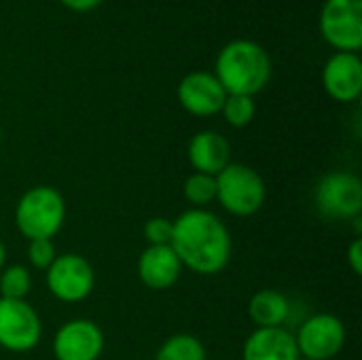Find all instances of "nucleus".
I'll use <instances>...</instances> for the list:
<instances>
[{
    "mask_svg": "<svg viewBox=\"0 0 362 360\" xmlns=\"http://www.w3.org/2000/svg\"><path fill=\"white\" fill-rule=\"evenodd\" d=\"M182 267L197 276L221 274L231 259V236L225 223L210 210L189 208L174 221L170 242Z\"/></svg>",
    "mask_w": 362,
    "mask_h": 360,
    "instance_id": "nucleus-1",
    "label": "nucleus"
},
{
    "mask_svg": "<svg viewBox=\"0 0 362 360\" xmlns=\"http://www.w3.org/2000/svg\"><path fill=\"white\" fill-rule=\"evenodd\" d=\"M214 76L227 93L255 98L269 83L272 59L259 42L238 38L221 49Z\"/></svg>",
    "mask_w": 362,
    "mask_h": 360,
    "instance_id": "nucleus-2",
    "label": "nucleus"
},
{
    "mask_svg": "<svg viewBox=\"0 0 362 360\" xmlns=\"http://www.w3.org/2000/svg\"><path fill=\"white\" fill-rule=\"evenodd\" d=\"M64 221V195L49 185L28 189L15 206V227L25 240H53L62 231Z\"/></svg>",
    "mask_w": 362,
    "mask_h": 360,
    "instance_id": "nucleus-3",
    "label": "nucleus"
},
{
    "mask_svg": "<svg viewBox=\"0 0 362 360\" xmlns=\"http://www.w3.org/2000/svg\"><path fill=\"white\" fill-rule=\"evenodd\" d=\"M267 197V187L261 174L244 163H229L216 176V202L231 216L257 214Z\"/></svg>",
    "mask_w": 362,
    "mask_h": 360,
    "instance_id": "nucleus-4",
    "label": "nucleus"
},
{
    "mask_svg": "<svg viewBox=\"0 0 362 360\" xmlns=\"http://www.w3.org/2000/svg\"><path fill=\"white\" fill-rule=\"evenodd\" d=\"M316 208L333 221H354L362 214V180L352 172H331L316 187Z\"/></svg>",
    "mask_w": 362,
    "mask_h": 360,
    "instance_id": "nucleus-5",
    "label": "nucleus"
},
{
    "mask_svg": "<svg viewBox=\"0 0 362 360\" xmlns=\"http://www.w3.org/2000/svg\"><path fill=\"white\" fill-rule=\"evenodd\" d=\"M42 323L25 299L0 297V348L13 354H25L38 346Z\"/></svg>",
    "mask_w": 362,
    "mask_h": 360,
    "instance_id": "nucleus-6",
    "label": "nucleus"
},
{
    "mask_svg": "<svg viewBox=\"0 0 362 360\" xmlns=\"http://www.w3.org/2000/svg\"><path fill=\"white\" fill-rule=\"evenodd\" d=\"M93 286L95 272L83 255H57L47 269V289L62 303L85 301L93 293Z\"/></svg>",
    "mask_w": 362,
    "mask_h": 360,
    "instance_id": "nucleus-7",
    "label": "nucleus"
},
{
    "mask_svg": "<svg viewBox=\"0 0 362 360\" xmlns=\"http://www.w3.org/2000/svg\"><path fill=\"white\" fill-rule=\"evenodd\" d=\"M320 32L337 51L362 49V0H327L320 13Z\"/></svg>",
    "mask_w": 362,
    "mask_h": 360,
    "instance_id": "nucleus-8",
    "label": "nucleus"
},
{
    "mask_svg": "<svg viewBox=\"0 0 362 360\" xmlns=\"http://www.w3.org/2000/svg\"><path fill=\"white\" fill-rule=\"evenodd\" d=\"M295 344L301 359L333 360L346 346V325L335 314H314L299 327Z\"/></svg>",
    "mask_w": 362,
    "mask_h": 360,
    "instance_id": "nucleus-9",
    "label": "nucleus"
},
{
    "mask_svg": "<svg viewBox=\"0 0 362 360\" xmlns=\"http://www.w3.org/2000/svg\"><path fill=\"white\" fill-rule=\"evenodd\" d=\"M104 352L102 329L87 318L64 323L53 337L55 360H98Z\"/></svg>",
    "mask_w": 362,
    "mask_h": 360,
    "instance_id": "nucleus-10",
    "label": "nucleus"
},
{
    "mask_svg": "<svg viewBox=\"0 0 362 360\" xmlns=\"http://www.w3.org/2000/svg\"><path fill=\"white\" fill-rule=\"evenodd\" d=\"M227 91L212 72H189L178 85V100L182 108L195 117L218 115L225 104Z\"/></svg>",
    "mask_w": 362,
    "mask_h": 360,
    "instance_id": "nucleus-11",
    "label": "nucleus"
},
{
    "mask_svg": "<svg viewBox=\"0 0 362 360\" xmlns=\"http://www.w3.org/2000/svg\"><path fill=\"white\" fill-rule=\"evenodd\" d=\"M322 87L337 102H356L362 93V62L358 53L337 51L322 68Z\"/></svg>",
    "mask_w": 362,
    "mask_h": 360,
    "instance_id": "nucleus-12",
    "label": "nucleus"
},
{
    "mask_svg": "<svg viewBox=\"0 0 362 360\" xmlns=\"http://www.w3.org/2000/svg\"><path fill=\"white\" fill-rule=\"evenodd\" d=\"M182 269L172 246H148L138 257V278L151 291L172 289L180 280Z\"/></svg>",
    "mask_w": 362,
    "mask_h": 360,
    "instance_id": "nucleus-13",
    "label": "nucleus"
},
{
    "mask_svg": "<svg viewBox=\"0 0 362 360\" xmlns=\"http://www.w3.org/2000/svg\"><path fill=\"white\" fill-rule=\"evenodd\" d=\"M187 157L195 172L218 176L231 163V144L223 134L206 129L189 140Z\"/></svg>",
    "mask_w": 362,
    "mask_h": 360,
    "instance_id": "nucleus-14",
    "label": "nucleus"
},
{
    "mask_svg": "<svg viewBox=\"0 0 362 360\" xmlns=\"http://www.w3.org/2000/svg\"><path fill=\"white\" fill-rule=\"evenodd\" d=\"M295 335L284 327L255 329L242 348V360H299Z\"/></svg>",
    "mask_w": 362,
    "mask_h": 360,
    "instance_id": "nucleus-15",
    "label": "nucleus"
},
{
    "mask_svg": "<svg viewBox=\"0 0 362 360\" xmlns=\"http://www.w3.org/2000/svg\"><path fill=\"white\" fill-rule=\"evenodd\" d=\"M248 316L257 329H278L291 316V301L274 289L257 291L248 303Z\"/></svg>",
    "mask_w": 362,
    "mask_h": 360,
    "instance_id": "nucleus-16",
    "label": "nucleus"
},
{
    "mask_svg": "<svg viewBox=\"0 0 362 360\" xmlns=\"http://www.w3.org/2000/svg\"><path fill=\"white\" fill-rule=\"evenodd\" d=\"M155 360H208V352L195 335L178 333L161 344Z\"/></svg>",
    "mask_w": 362,
    "mask_h": 360,
    "instance_id": "nucleus-17",
    "label": "nucleus"
},
{
    "mask_svg": "<svg viewBox=\"0 0 362 360\" xmlns=\"http://www.w3.org/2000/svg\"><path fill=\"white\" fill-rule=\"evenodd\" d=\"M182 193H185V199L191 204V208L208 210V206L216 202V176L193 172L191 176H187Z\"/></svg>",
    "mask_w": 362,
    "mask_h": 360,
    "instance_id": "nucleus-18",
    "label": "nucleus"
},
{
    "mask_svg": "<svg viewBox=\"0 0 362 360\" xmlns=\"http://www.w3.org/2000/svg\"><path fill=\"white\" fill-rule=\"evenodd\" d=\"M32 291V276L23 265H8L0 272V297L25 299Z\"/></svg>",
    "mask_w": 362,
    "mask_h": 360,
    "instance_id": "nucleus-19",
    "label": "nucleus"
},
{
    "mask_svg": "<svg viewBox=\"0 0 362 360\" xmlns=\"http://www.w3.org/2000/svg\"><path fill=\"white\" fill-rule=\"evenodd\" d=\"M221 112L231 127H246L252 123V119L257 115V104H255V98H250V95L227 93Z\"/></svg>",
    "mask_w": 362,
    "mask_h": 360,
    "instance_id": "nucleus-20",
    "label": "nucleus"
},
{
    "mask_svg": "<svg viewBox=\"0 0 362 360\" xmlns=\"http://www.w3.org/2000/svg\"><path fill=\"white\" fill-rule=\"evenodd\" d=\"M174 233V221L165 216H153L144 223V238L148 246H170Z\"/></svg>",
    "mask_w": 362,
    "mask_h": 360,
    "instance_id": "nucleus-21",
    "label": "nucleus"
},
{
    "mask_svg": "<svg viewBox=\"0 0 362 360\" xmlns=\"http://www.w3.org/2000/svg\"><path fill=\"white\" fill-rule=\"evenodd\" d=\"M55 257H57V250H55L53 240H30V244H28V259H30L32 267L47 272L49 265L55 261Z\"/></svg>",
    "mask_w": 362,
    "mask_h": 360,
    "instance_id": "nucleus-22",
    "label": "nucleus"
},
{
    "mask_svg": "<svg viewBox=\"0 0 362 360\" xmlns=\"http://www.w3.org/2000/svg\"><path fill=\"white\" fill-rule=\"evenodd\" d=\"M346 257H348V265H350L352 274H354V276H362V240L361 238H354V240H352V244L348 246Z\"/></svg>",
    "mask_w": 362,
    "mask_h": 360,
    "instance_id": "nucleus-23",
    "label": "nucleus"
},
{
    "mask_svg": "<svg viewBox=\"0 0 362 360\" xmlns=\"http://www.w3.org/2000/svg\"><path fill=\"white\" fill-rule=\"evenodd\" d=\"M68 8L72 11H78V13H85V11H91L95 8L102 0H62Z\"/></svg>",
    "mask_w": 362,
    "mask_h": 360,
    "instance_id": "nucleus-24",
    "label": "nucleus"
},
{
    "mask_svg": "<svg viewBox=\"0 0 362 360\" xmlns=\"http://www.w3.org/2000/svg\"><path fill=\"white\" fill-rule=\"evenodd\" d=\"M4 261H6V248H4V244H2V240H0V272H2V267H4Z\"/></svg>",
    "mask_w": 362,
    "mask_h": 360,
    "instance_id": "nucleus-25",
    "label": "nucleus"
},
{
    "mask_svg": "<svg viewBox=\"0 0 362 360\" xmlns=\"http://www.w3.org/2000/svg\"><path fill=\"white\" fill-rule=\"evenodd\" d=\"M0 138H2V127H0Z\"/></svg>",
    "mask_w": 362,
    "mask_h": 360,
    "instance_id": "nucleus-26",
    "label": "nucleus"
},
{
    "mask_svg": "<svg viewBox=\"0 0 362 360\" xmlns=\"http://www.w3.org/2000/svg\"><path fill=\"white\" fill-rule=\"evenodd\" d=\"M299 360H310V359H299Z\"/></svg>",
    "mask_w": 362,
    "mask_h": 360,
    "instance_id": "nucleus-27",
    "label": "nucleus"
}]
</instances>
